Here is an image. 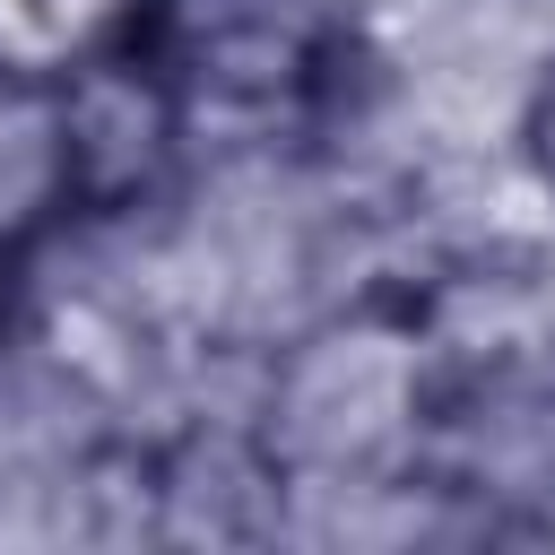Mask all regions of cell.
<instances>
[{"instance_id":"1","label":"cell","mask_w":555,"mask_h":555,"mask_svg":"<svg viewBox=\"0 0 555 555\" xmlns=\"http://www.w3.org/2000/svg\"><path fill=\"white\" fill-rule=\"evenodd\" d=\"M104 43L130 52L182 121H286L347 69V17L330 0H121Z\"/></svg>"},{"instance_id":"4","label":"cell","mask_w":555,"mask_h":555,"mask_svg":"<svg viewBox=\"0 0 555 555\" xmlns=\"http://www.w3.org/2000/svg\"><path fill=\"white\" fill-rule=\"evenodd\" d=\"M520 165L555 199V52L529 69V95H520Z\"/></svg>"},{"instance_id":"3","label":"cell","mask_w":555,"mask_h":555,"mask_svg":"<svg viewBox=\"0 0 555 555\" xmlns=\"http://www.w3.org/2000/svg\"><path fill=\"white\" fill-rule=\"evenodd\" d=\"M69 217H87L69 69L0 61V269L26 278V260H35Z\"/></svg>"},{"instance_id":"2","label":"cell","mask_w":555,"mask_h":555,"mask_svg":"<svg viewBox=\"0 0 555 555\" xmlns=\"http://www.w3.org/2000/svg\"><path fill=\"white\" fill-rule=\"evenodd\" d=\"M425 416H434L425 330L399 312H347L278 364L260 451L278 477H304V486L312 477L373 486L390 460H416Z\"/></svg>"},{"instance_id":"5","label":"cell","mask_w":555,"mask_h":555,"mask_svg":"<svg viewBox=\"0 0 555 555\" xmlns=\"http://www.w3.org/2000/svg\"><path fill=\"white\" fill-rule=\"evenodd\" d=\"M9 295H17V278L0 269V347H9Z\"/></svg>"}]
</instances>
